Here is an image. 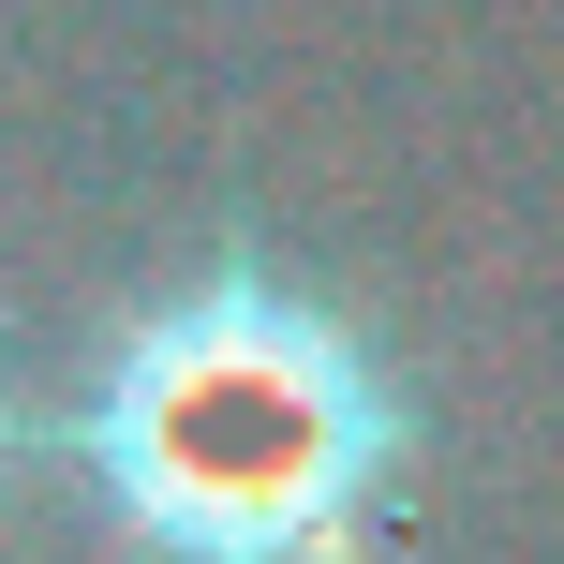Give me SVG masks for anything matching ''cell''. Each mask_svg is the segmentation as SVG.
Masks as SVG:
<instances>
[{
  "instance_id": "1",
  "label": "cell",
  "mask_w": 564,
  "mask_h": 564,
  "mask_svg": "<svg viewBox=\"0 0 564 564\" xmlns=\"http://www.w3.org/2000/svg\"><path fill=\"white\" fill-rule=\"evenodd\" d=\"M134 564H371L416 490V387L282 253H208L134 312L59 416Z\"/></svg>"
},
{
  "instance_id": "2",
  "label": "cell",
  "mask_w": 564,
  "mask_h": 564,
  "mask_svg": "<svg viewBox=\"0 0 564 564\" xmlns=\"http://www.w3.org/2000/svg\"><path fill=\"white\" fill-rule=\"evenodd\" d=\"M0 460H15V401H0Z\"/></svg>"
}]
</instances>
